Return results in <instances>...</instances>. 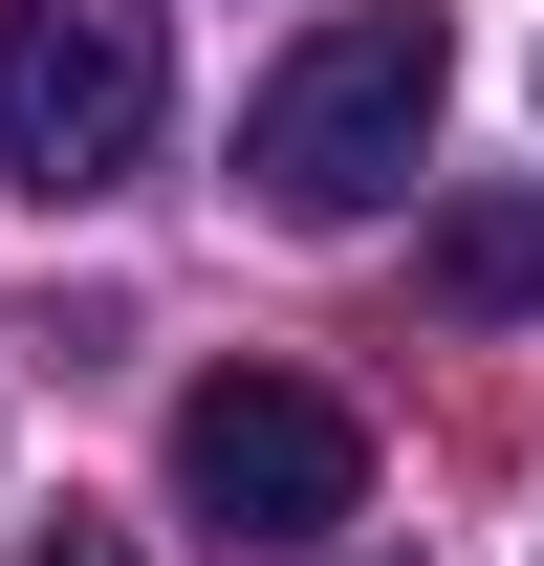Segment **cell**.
I'll return each mask as SVG.
<instances>
[{
    "label": "cell",
    "mask_w": 544,
    "mask_h": 566,
    "mask_svg": "<svg viewBox=\"0 0 544 566\" xmlns=\"http://www.w3.org/2000/svg\"><path fill=\"white\" fill-rule=\"evenodd\" d=\"M175 523L197 545H348L370 523V415H348L327 370H197L175 392Z\"/></svg>",
    "instance_id": "cell-3"
},
{
    "label": "cell",
    "mask_w": 544,
    "mask_h": 566,
    "mask_svg": "<svg viewBox=\"0 0 544 566\" xmlns=\"http://www.w3.org/2000/svg\"><path fill=\"white\" fill-rule=\"evenodd\" d=\"M436 109H458V22H436V0H348V22H305V44L262 66L240 175H262V218L348 240V218H393V197H414Z\"/></svg>",
    "instance_id": "cell-1"
},
{
    "label": "cell",
    "mask_w": 544,
    "mask_h": 566,
    "mask_svg": "<svg viewBox=\"0 0 544 566\" xmlns=\"http://www.w3.org/2000/svg\"><path fill=\"white\" fill-rule=\"evenodd\" d=\"M436 305H458V327L544 305V197H458V218H436Z\"/></svg>",
    "instance_id": "cell-4"
},
{
    "label": "cell",
    "mask_w": 544,
    "mask_h": 566,
    "mask_svg": "<svg viewBox=\"0 0 544 566\" xmlns=\"http://www.w3.org/2000/svg\"><path fill=\"white\" fill-rule=\"evenodd\" d=\"M153 132H175V22L153 0H0V175L44 218L132 197Z\"/></svg>",
    "instance_id": "cell-2"
},
{
    "label": "cell",
    "mask_w": 544,
    "mask_h": 566,
    "mask_svg": "<svg viewBox=\"0 0 544 566\" xmlns=\"http://www.w3.org/2000/svg\"><path fill=\"white\" fill-rule=\"evenodd\" d=\"M44 566H109V545H44Z\"/></svg>",
    "instance_id": "cell-5"
}]
</instances>
